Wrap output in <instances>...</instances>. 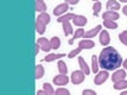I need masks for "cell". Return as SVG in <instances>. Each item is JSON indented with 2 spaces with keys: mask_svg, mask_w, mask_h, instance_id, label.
Segmentation results:
<instances>
[{
  "mask_svg": "<svg viewBox=\"0 0 127 95\" xmlns=\"http://www.w3.org/2000/svg\"><path fill=\"white\" fill-rule=\"evenodd\" d=\"M100 67L103 68V70H115L122 64V57L118 52L115 48L107 46L100 52L99 56Z\"/></svg>",
  "mask_w": 127,
  "mask_h": 95,
  "instance_id": "cell-1",
  "label": "cell"
},
{
  "mask_svg": "<svg viewBox=\"0 0 127 95\" xmlns=\"http://www.w3.org/2000/svg\"><path fill=\"white\" fill-rule=\"evenodd\" d=\"M86 77V74L83 73L82 70H76V71H72L71 74V82L74 84H80L84 81Z\"/></svg>",
  "mask_w": 127,
  "mask_h": 95,
  "instance_id": "cell-2",
  "label": "cell"
},
{
  "mask_svg": "<svg viewBox=\"0 0 127 95\" xmlns=\"http://www.w3.org/2000/svg\"><path fill=\"white\" fill-rule=\"evenodd\" d=\"M108 71L107 70H102V71H99L97 73V75L95 76L94 78V83L95 84H102L103 82H105L106 80L108 78Z\"/></svg>",
  "mask_w": 127,
  "mask_h": 95,
  "instance_id": "cell-3",
  "label": "cell"
},
{
  "mask_svg": "<svg viewBox=\"0 0 127 95\" xmlns=\"http://www.w3.org/2000/svg\"><path fill=\"white\" fill-rule=\"evenodd\" d=\"M125 77H126V70L125 69H119V70H116L115 73L112 75V81L115 83V82L125 80Z\"/></svg>",
  "mask_w": 127,
  "mask_h": 95,
  "instance_id": "cell-4",
  "label": "cell"
},
{
  "mask_svg": "<svg viewBox=\"0 0 127 95\" xmlns=\"http://www.w3.org/2000/svg\"><path fill=\"white\" fill-rule=\"evenodd\" d=\"M54 83L56 86H65L68 82H69V77L66 76V75H63V74H60V75H57L54 77Z\"/></svg>",
  "mask_w": 127,
  "mask_h": 95,
  "instance_id": "cell-5",
  "label": "cell"
},
{
  "mask_svg": "<svg viewBox=\"0 0 127 95\" xmlns=\"http://www.w3.org/2000/svg\"><path fill=\"white\" fill-rule=\"evenodd\" d=\"M37 44H38L39 46H40V49H42L43 51H45V52H49L50 49H51V46H50V42L46 38H44V37L38 38V40H37Z\"/></svg>",
  "mask_w": 127,
  "mask_h": 95,
  "instance_id": "cell-6",
  "label": "cell"
},
{
  "mask_svg": "<svg viewBox=\"0 0 127 95\" xmlns=\"http://www.w3.org/2000/svg\"><path fill=\"white\" fill-rule=\"evenodd\" d=\"M66 10H69V5L66 2L65 4H60V5H57L54 8V14L55 16H61L64 12H66Z\"/></svg>",
  "mask_w": 127,
  "mask_h": 95,
  "instance_id": "cell-7",
  "label": "cell"
},
{
  "mask_svg": "<svg viewBox=\"0 0 127 95\" xmlns=\"http://www.w3.org/2000/svg\"><path fill=\"white\" fill-rule=\"evenodd\" d=\"M119 13L116 11H106L105 13H103V16H102V18L103 19H107V20H114L115 22L116 19H119Z\"/></svg>",
  "mask_w": 127,
  "mask_h": 95,
  "instance_id": "cell-8",
  "label": "cell"
},
{
  "mask_svg": "<svg viewBox=\"0 0 127 95\" xmlns=\"http://www.w3.org/2000/svg\"><path fill=\"white\" fill-rule=\"evenodd\" d=\"M109 42H111V38H109V33H108V31H101V33H100V43L106 46V45L109 44Z\"/></svg>",
  "mask_w": 127,
  "mask_h": 95,
  "instance_id": "cell-9",
  "label": "cell"
},
{
  "mask_svg": "<svg viewBox=\"0 0 127 95\" xmlns=\"http://www.w3.org/2000/svg\"><path fill=\"white\" fill-rule=\"evenodd\" d=\"M78 46L82 49H92L95 46V43L92 39H82L78 42Z\"/></svg>",
  "mask_w": 127,
  "mask_h": 95,
  "instance_id": "cell-10",
  "label": "cell"
},
{
  "mask_svg": "<svg viewBox=\"0 0 127 95\" xmlns=\"http://www.w3.org/2000/svg\"><path fill=\"white\" fill-rule=\"evenodd\" d=\"M100 31H101V25H96V26H95L94 29H92L90 31H88V32H86L83 37H84L86 39H88V38H93V37H95L96 34L99 33Z\"/></svg>",
  "mask_w": 127,
  "mask_h": 95,
  "instance_id": "cell-11",
  "label": "cell"
},
{
  "mask_svg": "<svg viewBox=\"0 0 127 95\" xmlns=\"http://www.w3.org/2000/svg\"><path fill=\"white\" fill-rule=\"evenodd\" d=\"M72 22H74V24L76 25V26H84L86 24H87V18L84 17V16H75V18L72 19Z\"/></svg>",
  "mask_w": 127,
  "mask_h": 95,
  "instance_id": "cell-12",
  "label": "cell"
},
{
  "mask_svg": "<svg viewBox=\"0 0 127 95\" xmlns=\"http://www.w3.org/2000/svg\"><path fill=\"white\" fill-rule=\"evenodd\" d=\"M106 6H107V10H108V11H116V10H120V4H119L116 0H108Z\"/></svg>",
  "mask_w": 127,
  "mask_h": 95,
  "instance_id": "cell-13",
  "label": "cell"
},
{
  "mask_svg": "<svg viewBox=\"0 0 127 95\" xmlns=\"http://www.w3.org/2000/svg\"><path fill=\"white\" fill-rule=\"evenodd\" d=\"M99 68H100V63H99V56H92V70L94 74L99 73Z\"/></svg>",
  "mask_w": 127,
  "mask_h": 95,
  "instance_id": "cell-14",
  "label": "cell"
},
{
  "mask_svg": "<svg viewBox=\"0 0 127 95\" xmlns=\"http://www.w3.org/2000/svg\"><path fill=\"white\" fill-rule=\"evenodd\" d=\"M78 63H80V68H81V70H82L86 75H89V74H90V69H89L87 62L84 61L82 57H78Z\"/></svg>",
  "mask_w": 127,
  "mask_h": 95,
  "instance_id": "cell-15",
  "label": "cell"
},
{
  "mask_svg": "<svg viewBox=\"0 0 127 95\" xmlns=\"http://www.w3.org/2000/svg\"><path fill=\"white\" fill-rule=\"evenodd\" d=\"M61 57H65V54H48V56L44 57L43 61L45 62H52V61H56Z\"/></svg>",
  "mask_w": 127,
  "mask_h": 95,
  "instance_id": "cell-16",
  "label": "cell"
},
{
  "mask_svg": "<svg viewBox=\"0 0 127 95\" xmlns=\"http://www.w3.org/2000/svg\"><path fill=\"white\" fill-rule=\"evenodd\" d=\"M37 22L46 25V24H49L50 23V16L46 13V12H43V13H40L38 17H37Z\"/></svg>",
  "mask_w": 127,
  "mask_h": 95,
  "instance_id": "cell-17",
  "label": "cell"
},
{
  "mask_svg": "<svg viewBox=\"0 0 127 95\" xmlns=\"http://www.w3.org/2000/svg\"><path fill=\"white\" fill-rule=\"evenodd\" d=\"M46 10V5L43 0H36V11L43 13Z\"/></svg>",
  "mask_w": 127,
  "mask_h": 95,
  "instance_id": "cell-18",
  "label": "cell"
},
{
  "mask_svg": "<svg viewBox=\"0 0 127 95\" xmlns=\"http://www.w3.org/2000/svg\"><path fill=\"white\" fill-rule=\"evenodd\" d=\"M43 75H44V68L43 65H40V64H37L36 65V74H34V77L39 80V78L43 77Z\"/></svg>",
  "mask_w": 127,
  "mask_h": 95,
  "instance_id": "cell-19",
  "label": "cell"
},
{
  "mask_svg": "<svg viewBox=\"0 0 127 95\" xmlns=\"http://www.w3.org/2000/svg\"><path fill=\"white\" fill-rule=\"evenodd\" d=\"M60 45H61V39L58 38V37H52V38H51V40H50L51 49H58Z\"/></svg>",
  "mask_w": 127,
  "mask_h": 95,
  "instance_id": "cell-20",
  "label": "cell"
},
{
  "mask_svg": "<svg viewBox=\"0 0 127 95\" xmlns=\"http://www.w3.org/2000/svg\"><path fill=\"white\" fill-rule=\"evenodd\" d=\"M74 18H75V14H74V13H66V14H64V16H62V17L58 18V19H57V22L58 23L69 22L70 19H74Z\"/></svg>",
  "mask_w": 127,
  "mask_h": 95,
  "instance_id": "cell-21",
  "label": "cell"
},
{
  "mask_svg": "<svg viewBox=\"0 0 127 95\" xmlns=\"http://www.w3.org/2000/svg\"><path fill=\"white\" fill-rule=\"evenodd\" d=\"M113 87H114V89H116V90L125 89V88H127V81H126V80H122V81H119V82H115Z\"/></svg>",
  "mask_w": 127,
  "mask_h": 95,
  "instance_id": "cell-22",
  "label": "cell"
},
{
  "mask_svg": "<svg viewBox=\"0 0 127 95\" xmlns=\"http://www.w3.org/2000/svg\"><path fill=\"white\" fill-rule=\"evenodd\" d=\"M62 25H63V31H64V33L68 36V34L72 33V28H71V24L69 22H64L62 23Z\"/></svg>",
  "mask_w": 127,
  "mask_h": 95,
  "instance_id": "cell-23",
  "label": "cell"
},
{
  "mask_svg": "<svg viewBox=\"0 0 127 95\" xmlns=\"http://www.w3.org/2000/svg\"><path fill=\"white\" fill-rule=\"evenodd\" d=\"M57 67H58V70H60V73H61V74L65 75V74L68 73V67H66V64L63 61H60V62H58Z\"/></svg>",
  "mask_w": 127,
  "mask_h": 95,
  "instance_id": "cell-24",
  "label": "cell"
},
{
  "mask_svg": "<svg viewBox=\"0 0 127 95\" xmlns=\"http://www.w3.org/2000/svg\"><path fill=\"white\" fill-rule=\"evenodd\" d=\"M43 89H44L49 95H56L55 90H54V88H52V86H51L50 83H48V82H45V83L43 84Z\"/></svg>",
  "mask_w": 127,
  "mask_h": 95,
  "instance_id": "cell-25",
  "label": "cell"
},
{
  "mask_svg": "<svg viewBox=\"0 0 127 95\" xmlns=\"http://www.w3.org/2000/svg\"><path fill=\"white\" fill-rule=\"evenodd\" d=\"M103 24L107 29H116L118 28V24H116L114 20H107V19H103Z\"/></svg>",
  "mask_w": 127,
  "mask_h": 95,
  "instance_id": "cell-26",
  "label": "cell"
},
{
  "mask_svg": "<svg viewBox=\"0 0 127 95\" xmlns=\"http://www.w3.org/2000/svg\"><path fill=\"white\" fill-rule=\"evenodd\" d=\"M101 7H102V5H101V2H100V1H96V2L94 4V6H93V11H94V16H95V17H97V16H99Z\"/></svg>",
  "mask_w": 127,
  "mask_h": 95,
  "instance_id": "cell-27",
  "label": "cell"
},
{
  "mask_svg": "<svg viewBox=\"0 0 127 95\" xmlns=\"http://www.w3.org/2000/svg\"><path fill=\"white\" fill-rule=\"evenodd\" d=\"M36 30H37L38 33L43 34L45 32V25L42 24V23H39V22H36Z\"/></svg>",
  "mask_w": 127,
  "mask_h": 95,
  "instance_id": "cell-28",
  "label": "cell"
},
{
  "mask_svg": "<svg viewBox=\"0 0 127 95\" xmlns=\"http://www.w3.org/2000/svg\"><path fill=\"white\" fill-rule=\"evenodd\" d=\"M119 39L124 45H127V31H124L119 34Z\"/></svg>",
  "mask_w": 127,
  "mask_h": 95,
  "instance_id": "cell-29",
  "label": "cell"
},
{
  "mask_svg": "<svg viewBox=\"0 0 127 95\" xmlns=\"http://www.w3.org/2000/svg\"><path fill=\"white\" fill-rule=\"evenodd\" d=\"M82 50H83L82 48H80V46H78L77 49H75V50L70 51V52H69V55H68V57H69V58H74L75 56H77V55H78V54H80V52H81Z\"/></svg>",
  "mask_w": 127,
  "mask_h": 95,
  "instance_id": "cell-30",
  "label": "cell"
},
{
  "mask_svg": "<svg viewBox=\"0 0 127 95\" xmlns=\"http://www.w3.org/2000/svg\"><path fill=\"white\" fill-rule=\"evenodd\" d=\"M55 93H56V95H69L70 94V93H69V90L65 89V88H58Z\"/></svg>",
  "mask_w": 127,
  "mask_h": 95,
  "instance_id": "cell-31",
  "label": "cell"
},
{
  "mask_svg": "<svg viewBox=\"0 0 127 95\" xmlns=\"http://www.w3.org/2000/svg\"><path fill=\"white\" fill-rule=\"evenodd\" d=\"M84 36V30L83 29H77L76 30V32H75V34H74V38H81V37H83Z\"/></svg>",
  "mask_w": 127,
  "mask_h": 95,
  "instance_id": "cell-32",
  "label": "cell"
},
{
  "mask_svg": "<svg viewBox=\"0 0 127 95\" xmlns=\"http://www.w3.org/2000/svg\"><path fill=\"white\" fill-rule=\"evenodd\" d=\"M82 95H96V93L92 89H84L82 92Z\"/></svg>",
  "mask_w": 127,
  "mask_h": 95,
  "instance_id": "cell-33",
  "label": "cell"
},
{
  "mask_svg": "<svg viewBox=\"0 0 127 95\" xmlns=\"http://www.w3.org/2000/svg\"><path fill=\"white\" fill-rule=\"evenodd\" d=\"M66 4H70V5H76V4H78V1L80 0H65Z\"/></svg>",
  "mask_w": 127,
  "mask_h": 95,
  "instance_id": "cell-34",
  "label": "cell"
},
{
  "mask_svg": "<svg viewBox=\"0 0 127 95\" xmlns=\"http://www.w3.org/2000/svg\"><path fill=\"white\" fill-rule=\"evenodd\" d=\"M37 95H49V94H48L44 89H42V90H38V92H37Z\"/></svg>",
  "mask_w": 127,
  "mask_h": 95,
  "instance_id": "cell-35",
  "label": "cell"
},
{
  "mask_svg": "<svg viewBox=\"0 0 127 95\" xmlns=\"http://www.w3.org/2000/svg\"><path fill=\"white\" fill-rule=\"evenodd\" d=\"M39 48H40V46H39L38 44H36V51H34V55H38V51H39Z\"/></svg>",
  "mask_w": 127,
  "mask_h": 95,
  "instance_id": "cell-36",
  "label": "cell"
},
{
  "mask_svg": "<svg viewBox=\"0 0 127 95\" xmlns=\"http://www.w3.org/2000/svg\"><path fill=\"white\" fill-rule=\"evenodd\" d=\"M122 11H124V14H125V16H127V5H126V6H124Z\"/></svg>",
  "mask_w": 127,
  "mask_h": 95,
  "instance_id": "cell-37",
  "label": "cell"
},
{
  "mask_svg": "<svg viewBox=\"0 0 127 95\" xmlns=\"http://www.w3.org/2000/svg\"><path fill=\"white\" fill-rule=\"evenodd\" d=\"M124 68H125V69L127 70V58L125 60V61H124Z\"/></svg>",
  "mask_w": 127,
  "mask_h": 95,
  "instance_id": "cell-38",
  "label": "cell"
},
{
  "mask_svg": "<svg viewBox=\"0 0 127 95\" xmlns=\"http://www.w3.org/2000/svg\"><path fill=\"white\" fill-rule=\"evenodd\" d=\"M120 95H127V90H125V92H122Z\"/></svg>",
  "mask_w": 127,
  "mask_h": 95,
  "instance_id": "cell-39",
  "label": "cell"
},
{
  "mask_svg": "<svg viewBox=\"0 0 127 95\" xmlns=\"http://www.w3.org/2000/svg\"><path fill=\"white\" fill-rule=\"evenodd\" d=\"M120 1H122V2H127V0H120Z\"/></svg>",
  "mask_w": 127,
  "mask_h": 95,
  "instance_id": "cell-40",
  "label": "cell"
},
{
  "mask_svg": "<svg viewBox=\"0 0 127 95\" xmlns=\"http://www.w3.org/2000/svg\"><path fill=\"white\" fill-rule=\"evenodd\" d=\"M94 1H99V0H94Z\"/></svg>",
  "mask_w": 127,
  "mask_h": 95,
  "instance_id": "cell-41",
  "label": "cell"
}]
</instances>
